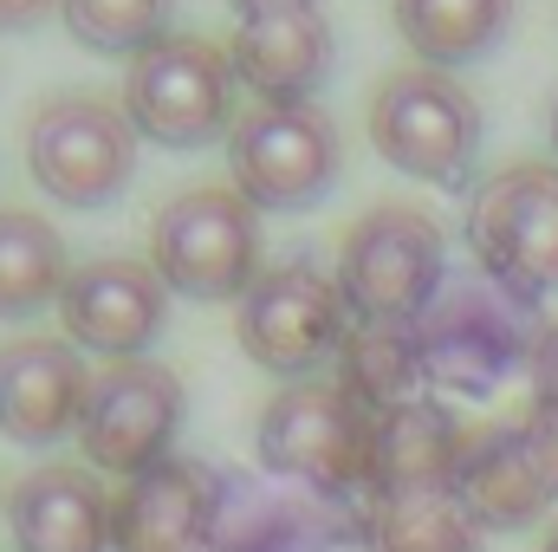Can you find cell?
<instances>
[{"label": "cell", "mask_w": 558, "mask_h": 552, "mask_svg": "<svg viewBox=\"0 0 558 552\" xmlns=\"http://www.w3.org/2000/svg\"><path fill=\"white\" fill-rule=\"evenodd\" d=\"M539 305L507 292L487 274H448L435 305L416 319V351L422 377L461 397H494L520 364H533L539 351Z\"/></svg>", "instance_id": "cell-1"}, {"label": "cell", "mask_w": 558, "mask_h": 552, "mask_svg": "<svg viewBox=\"0 0 558 552\" xmlns=\"http://www.w3.org/2000/svg\"><path fill=\"white\" fill-rule=\"evenodd\" d=\"M371 540V501H331L254 468H215L202 552H351Z\"/></svg>", "instance_id": "cell-2"}, {"label": "cell", "mask_w": 558, "mask_h": 552, "mask_svg": "<svg viewBox=\"0 0 558 552\" xmlns=\"http://www.w3.org/2000/svg\"><path fill=\"white\" fill-rule=\"evenodd\" d=\"M371 442H377V416L351 404L338 384H312V377L286 384L254 429L260 475L331 501H371Z\"/></svg>", "instance_id": "cell-3"}, {"label": "cell", "mask_w": 558, "mask_h": 552, "mask_svg": "<svg viewBox=\"0 0 558 552\" xmlns=\"http://www.w3.org/2000/svg\"><path fill=\"white\" fill-rule=\"evenodd\" d=\"M331 279H338V299H344L351 325H416L435 305L441 279H448L441 228L422 208L384 202L344 235Z\"/></svg>", "instance_id": "cell-4"}, {"label": "cell", "mask_w": 558, "mask_h": 552, "mask_svg": "<svg viewBox=\"0 0 558 552\" xmlns=\"http://www.w3.org/2000/svg\"><path fill=\"white\" fill-rule=\"evenodd\" d=\"M149 267L169 292L221 305L260 279V208L234 189H182L149 228Z\"/></svg>", "instance_id": "cell-5"}, {"label": "cell", "mask_w": 558, "mask_h": 552, "mask_svg": "<svg viewBox=\"0 0 558 552\" xmlns=\"http://www.w3.org/2000/svg\"><path fill=\"white\" fill-rule=\"evenodd\" d=\"M371 143L390 169L435 189H461L481 156V105L461 79L435 65L390 72L371 92Z\"/></svg>", "instance_id": "cell-6"}, {"label": "cell", "mask_w": 558, "mask_h": 552, "mask_svg": "<svg viewBox=\"0 0 558 552\" xmlns=\"http://www.w3.org/2000/svg\"><path fill=\"white\" fill-rule=\"evenodd\" d=\"M124 118L162 149H202L234 131V65L228 46L169 33L124 72Z\"/></svg>", "instance_id": "cell-7"}, {"label": "cell", "mask_w": 558, "mask_h": 552, "mask_svg": "<svg viewBox=\"0 0 558 552\" xmlns=\"http://www.w3.org/2000/svg\"><path fill=\"white\" fill-rule=\"evenodd\" d=\"M26 169L59 208H105L137 176V131L124 105L92 92H59L33 111Z\"/></svg>", "instance_id": "cell-8"}, {"label": "cell", "mask_w": 558, "mask_h": 552, "mask_svg": "<svg viewBox=\"0 0 558 552\" xmlns=\"http://www.w3.org/2000/svg\"><path fill=\"white\" fill-rule=\"evenodd\" d=\"M344 143L318 105H254L228 131V176L260 215H299L338 182Z\"/></svg>", "instance_id": "cell-9"}, {"label": "cell", "mask_w": 558, "mask_h": 552, "mask_svg": "<svg viewBox=\"0 0 558 552\" xmlns=\"http://www.w3.org/2000/svg\"><path fill=\"white\" fill-rule=\"evenodd\" d=\"M468 248L481 274L520 299L558 292V169L507 163L468 195Z\"/></svg>", "instance_id": "cell-10"}, {"label": "cell", "mask_w": 558, "mask_h": 552, "mask_svg": "<svg viewBox=\"0 0 558 552\" xmlns=\"http://www.w3.org/2000/svg\"><path fill=\"white\" fill-rule=\"evenodd\" d=\"M344 332H351V312L338 299V279H325L312 261H286L260 274L234 319V345L274 377H312L318 364L338 358Z\"/></svg>", "instance_id": "cell-11"}, {"label": "cell", "mask_w": 558, "mask_h": 552, "mask_svg": "<svg viewBox=\"0 0 558 552\" xmlns=\"http://www.w3.org/2000/svg\"><path fill=\"white\" fill-rule=\"evenodd\" d=\"M175 429H182V377L169 364L131 358V364H111L105 377H92L72 435L98 475L137 481L169 461Z\"/></svg>", "instance_id": "cell-12"}, {"label": "cell", "mask_w": 558, "mask_h": 552, "mask_svg": "<svg viewBox=\"0 0 558 552\" xmlns=\"http://www.w3.org/2000/svg\"><path fill=\"white\" fill-rule=\"evenodd\" d=\"M59 319L72 332L78 351H98L111 364H131L156 345L162 319H169V286L149 261H85L59 292Z\"/></svg>", "instance_id": "cell-13"}, {"label": "cell", "mask_w": 558, "mask_h": 552, "mask_svg": "<svg viewBox=\"0 0 558 552\" xmlns=\"http://www.w3.org/2000/svg\"><path fill=\"white\" fill-rule=\"evenodd\" d=\"M92 371L65 338H13L0 345V435L20 448H52L78 429Z\"/></svg>", "instance_id": "cell-14"}, {"label": "cell", "mask_w": 558, "mask_h": 552, "mask_svg": "<svg viewBox=\"0 0 558 552\" xmlns=\"http://www.w3.org/2000/svg\"><path fill=\"white\" fill-rule=\"evenodd\" d=\"M228 65L234 85L254 92V105H312L331 72V20L318 7L241 20V33L228 39Z\"/></svg>", "instance_id": "cell-15"}, {"label": "cell", "mask_w": 558, "mask_h": 552, "mask_svg": "<svg viewBox=\"0 0 558 552\" xmlns=\"http://www.w3.org/2000/svg\"><path fill=\"white\" fill-rule=\"evenodd\" d=\"M111 507L92 468L46 461L7 494V527L20 552H111Z\"/></svg>", "instance_id": "cell-16"}, {"label": "cell", "mask_w": 558, "mask_h": 552, "mask_svg": "<svg viewBox=\"0 0 558 552\" xmlns=\"http://www.w3.org/2000/svg\"><path fill=\"white\" fill-rule=\"evenodd\" d=\"M468 429L454 422L448 404L416 397L403 410L377 416V442H371V501L390 494H428V488H454L461 461H468Z\"/></svg>", "instance_id": "cell-17"}, {"label": "cell", "mask_w": 558, "mask_h": 552, "mask_svg": "<svg viewBox=\"0 0 558 552\" xmlns=\"http://www.w3.org/2000/svg\"><path fill=\"white\" fill-rule=\"evenodd\" d=\"M454 494H461V507L474 514L481 533H520V527H533L553 507V488H546V475H539L533 442H526L520 422L487 429V435L468 442V461L454 475Z\"/></svg>", "instance_id": "cell-18"}, {"label": "cell", "mask_w": 558, "mask_h": 552, "mask_svg": "<svg viewBox=\"0 0 558 552\" xmlns=\"http://www.w3.org/2000/svg\"><path fill=\"white\" fill-rule=\"evenodd\" d=\"M202 461H162L137 475L111 507V552H202V501H208Z\"/></svg>", "instance_id": "cell-19"}, {"label": "cell", "mask_w": 558, "mask_h": 552, "mask_svg": "<svg viewBox=\"0 0 558 552\" xmlns=\"http://www.w3.org/2000/svg\"><path fill=\"white\" fill-rule=\"evenodd\" d=\"M390 13L403 46L435 72L487 59L513 26V0H390Z\"/></svg>", "instance_id": "cell-20"}, {"label": "cell", "mask_w": 558, "mask_h": 552, "mask_svg": "<svg viewBox=\"0 0 558 552\" xmlns=\"http://www.w3.org/2000/svg\"><path fill=\"white\" fill-rule=\"evenodd\" d=\"M338 391L351 404H364L371 416H390L422 397V351H416V325H351L338 345Z\"/></svg>", "instance_id": "cell-21"}, {"label": "cell", "mask_w": 558, "mask_h": 552, "mask_svg": "<svg viewBox=\"0 0 558 552\" xmlns=\"http://www.w3.org/2000/svg\"><path fill=\"white\" fill-rule=\"evenodd\" d=\"M65 241L33 208H0V319H33L65 292Z\"/></svg>", "instance_id": "cell-22"}, {"label": "cell", "mask_w": 558, "mask_h": 552, "mask_svg": "<svg viewBox=\"0 0 558 552\" xmlns=\"http://www.w3.org/2000/svg\"><path fill=\"white\" fill-rule=\"evenodd\" d=\"M371 552H474L481 527L461 507L454 488H428V494H390L371 501Z\"/></svg>", "instance_id": "cell-23"}, {"label": "cell", "mask_w": 558, "mask_h": 552, "mask_svg": "<svg viewBox=\"0 0 558 552\" xmlns=\"http://www.w3.org/2000/svg\"><path fill=\"white\" fill-rule=\"evenodd\" d=\"M72 39L85 52H105V59H137L156 39H169V13L175 0H59Z\"/></svg>", "instance_id": "cell-24"}, {"label": "cell", "mask_w": 558, "mask_h": 552, "mask_svg": "<svg viewBox=\"0 0 558 552\" xmlns=\"http://www.w3.org/2000/svg\"><path fill=\"white\" fill-rule=\"evenodd\" d=\"M533 410H558V319L539 332V351H533Z\"/></svg>", "instance_id": "cell-25"}, {"label": "cell", "mask_w": 558, "mask_h": 552, "mask_svg": "<svg viewBox=\"0 0 558 552\" xmlns=\"http://www.w3.org/2000/svg\"><path fill=\"white\" fill-rule=\"evenodd\" d=\"M520 429H526L533 461H539V475H546V488H553V501H558V410H533Z\"/></svg>", "instance_id": "cell-26"}, {"label": "cell", "mask_w": 558, "mask_h": 552, "mask_svg": "<svg viewBox=\"0 0 558 552\" xmlns=\"http://www.w3.org/2000/svg\"><path fill=\"white\" fill-rule=\"evenodd\" d=\"M52 7H59V0H0V33H26V26H39Z\"/></svg>", "instance_id": "cell-27"}, {"label": "cell", "mask_w": 558, "mask_h": 552, "mask_svg": "<svg viewBox=\"0 0 558 552\" xmlns=\"http://www.w3.org/2000/svg\"><path fill=\"white\" fill-rule=\"evenodd\" d=\"M241 20H267V13H292V7H318V0H228Z\"/></svg>", "instance_id": "cell-28"}, {"label": "cell", "mask_w": 558, "mask_h": 552, "mask_svg": "<svg viewBox=\"0 0 558 552\" xmlns=\"http://www.w3.org/2000/svg\"><path fill=\"white\" fill-rule=\"evenodd\" d=\"M539 552H558V527H553V533H546V547H539Z\"/></svg>", "instance_id": "cell-29"}, {"label": "cell", "mask_w": 558, "mask_h": 552, "mask_svg": "<svg viewBox=\"0 0 558 552\" xmlns=\"http://www.w3.org/2000/svg\"><path fill=\"white\" fill-rule=\"evenodd\" d=\"M553 149H558V98H553Z\"/></svg>", "instance_id": "cell-30"}]
</instances>
